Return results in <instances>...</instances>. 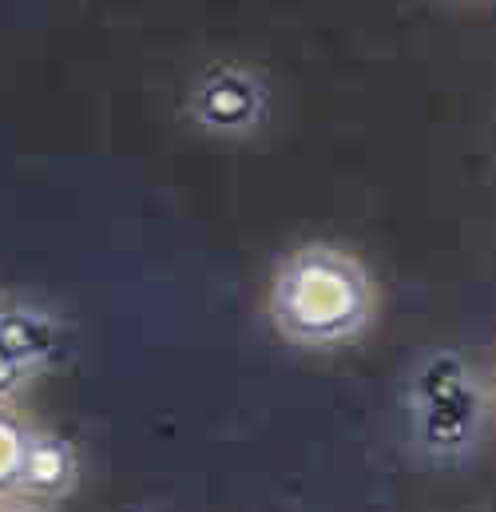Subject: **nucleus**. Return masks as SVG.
<instances>
[{
	"mask_svg": "<svg viewBox=\"0 0 496 512\" xmlns=\"http://www.w3.org/2000/svg\"><path fill=\"white\" fill-rule=\"evenodd\" d=\"M377 286L366 262L334 243H302L274 266L266 318L294 350H338L373 326Z\"/></svg>",
	"mask_w": 496,
	"mask_h": 512,
	"instance_id": "f257e3e1",
	"label": "nucleus"
},
{
	"mask_svg": "<svg viewBox=\"0 0 496 512\" xmlns=\"http://www.w3.org/2000/svg\"><path fill=\"white\" fill-rule=\"evenodd\" d=\"M489 397L477 366L461 350H425L405 382L409 441L429 465H461L481 449Z\"/></svg>",
	"mask_w": 496,
	"mask_h": 512,
	"instance_id": "f03ea898",
	"label": "nucleus"
},
{
	"mask_svg": "<svg viewBox=\"0 0 496 512\" xmlns=\"http://www.w3.org/2000/svg\"><path fill=\"white\" fill-rule=\"evenodd\" d=\"M183 116L203 135L250 139L270 120V88L247 64L215 60L191 80L187 100H183Z\"/></svg>",
	"mask_w": 496,
	"mask_h": 512,
	"instance_id": "7ed1b4c3",
	"label": "nucleus"
},
{
	"mask_svg": "<svg viewBox=\"0 0 496 512\" xmlns=\"http://www.w3.org/2000/svg\"><path fill=\"white\" fill-rule=\"evenodd\" d=\"M76 473L80 469H76L72 441H64L60 433L36 429L12 497L16 501H32V505H52V501H60V497H68L76 489Z\"/></svg>",
	"mask_w": 496,
	"mask_h": 512,
	"instance_id": "20e7f679",
	"label": "nucleus"
},
{
	"mask_svg": "<svg viewBox=\"0 0 496 512\" xmlns=\"http://www.w3.org/2000/svg\"><path fill=\"white\" fill-rule=\"evenodd\" d=\"M32 433L36 429L12 405L0 401V501H8L16 493V481H20V469H24Z\"/></svg>",
	"mask_w": 496,
	"mask_h": 512,
	"instance_id": "39448f33",
	"label": "nucleus"
},
{
	"mask_svg": "<svg viewBox=\"0 0 496 512\" xmlns=\"http://www.w3.org/2000/svg\"><path fill=\"white\" fill-rule=\"evenodd\" d=\"M0 512H44V505H32V501H16V497H8V501H0Z\"/></svg>",
	"mask_w": 496,
	"mask_h": 512,
	"instance_id": "423d86ee",
	"label": "nucleus"
},
{
	"mask_svg": "<svg viewBox=\"0 0 496 512\" xmlns=\"http://www.w3.org/2000/svg\"><path fill=\"white\" fill-rule=\"evenodd\" d=\"M489 389H493V409H496V374H493V385H489Z\"/></svg>",
	"mask_w": 496,
	"mask_h": 512,
	"instance_id": "0eeeda50",
	"label": "nucleus"
}]
</instances>
